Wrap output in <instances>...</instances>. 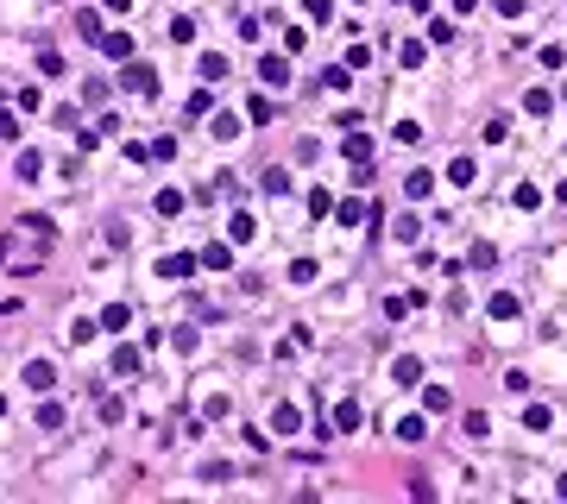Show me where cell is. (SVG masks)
I'll use <instances>...</instances> for the list:
<instances>
[{
	"label": "cell",
	"mask_w": 567,
	"mask_h": 504,
	"mask_svg": "<svg viewBox=\"0 0 567 504\" xmlns=\"http://www.w3.org/2000/svg\"><path fill=\"white\" fill-rule=\"evenodd\" d=\"M303 13H309V19H315V26H322V19H328L334 6H328V0H303Z\"/></svg>",
	"instance_id": "cell-7"
},
{
	"label": "cell",
	"mask_w": 567,
	"mask_h": 504,
	"mask_svg": "<svg viewBox=\"0 0 567 504\" xmlns=\"http://www.w3.org/2000/svg\"><path fill=\"white\" fill-rule=\"evenodd\" d=\"M404 189H410V202H416V195H428V189H435V177H428V171H410V177H404Z\"/></svg>",
	"instance_id": "cell-3"
},
{
	"label": "cell",
	"mask_w": 567,
	"mask_h": 504,
	"mask_svg": "<svg viewBox=\"0 0 567 504\" xmlns=\"http://www.w3.org/2000/svg\"><path fill=\"white\" fill-rule=\"evenodd\" d=\"M101 6H107V13H126V6H133V0H101Z\"/></svg>",
	"instance_id": "cell-8"
},
{
	"label": "cell",
	"mask_w": 567,
	"mask_h": 504,
	"mask_svg": "<svg viewBox=\"0 0 567 504\" xmlns=\"http://www.w3.org/2000/svg\"><path fill=\"white\" fill-rule=\"evenodd\" d=\"M50 378H57V366H50V360H32V366H26V385H32V391H45Z\"/></svg>",
	"instance_id": "cell-1"
},
{
	"label": "cell",
	"mask_w": 567,
	"mask_h": 504,
	"mask_svg": "<svg viewBox=\"0 0 567 504\" xmlns=\"http://www.w3.org/2000/svg\"><path fill=\"white\" fill-rule=\"evenodd\" d=\"M334 429H360V404H340L334 410Z\"/></svg>",
	"instance_id": "cell-6"
},
{
	"label": "cell",
	"mask_w": 567,
	"mask_h": 504,
	"mask_svg": "<svg viewBox=\"0 0 567 504\" xmlns=\"http://www.w3.org/2000/svg\"><path fill=\"white\" fill-rule=\"evenodd\" d=\"M101 50H107L114 63H126V57H133V38H126V32H114V38H107V45H101Z\"/></svg>",
	"instance_id": "cell-2"
},
{
	"label": "cell",
	"mask_w": 567,
	"mask_h": 504,
	"mask_svg": "<svg viewBox=\"0 0 567 504\" xmlns=\"http://www.w3.org/2000/svg\"><path fill=\"white\" fill-rule=\"evenodd\" d=\"M202 265H215V272H227V265H234V252H227V246H208V252H202Z\"/></svg>",
	"instance_id": "cell-5"
},
{
	"label": "cell",
	"mask_w": 567,
	"mask_h": 504,
	"mask_svg": "<svg viewBox=\"0 0 567 504\" xmlns=\"http://www.w3.org/2000/svg\"><path fill=\"white\" fill-rule=\"evenodd\" d=\"M259 76H265V82H284L290 70H284V57H259Z\"/></svg>",
	"instance_id": "cell-4"
}]
</instances>
